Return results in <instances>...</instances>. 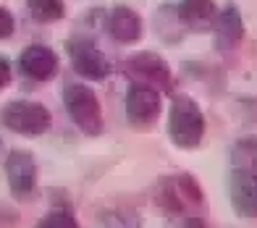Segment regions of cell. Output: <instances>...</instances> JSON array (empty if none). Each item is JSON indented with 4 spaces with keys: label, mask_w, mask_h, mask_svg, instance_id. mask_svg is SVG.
Returning a JSON list of instances; mask_svg holds the SVG:
<instances>
[{
    "label": "cell",
    "mask_w": 257,
    "mask_h": 228,
    "mask_svg": "<svg viewBox=\"0 0 257 228\" xmlns=\"http://www.w3.org/2000/svg\"><path fill=\"white\" fill-rule=\"evenodd\" d=\"M155 202L163 212L168 215H202L205 210V194L197 178L189 173L163 176L155 186Z\"/></svg>",
    "instance_id": "cell-1"
},
{
    "label": "cell",
    "mask_w": 257,
    "mask_h": 228,
    "mask_svg": "<svg viewBox=\"0 0 257 228\" xmlns=\"http://www.w3.org/2000/svg\"><path fill=\"white\" fill-rule=\"evenodd\" d=\"M168 136L179 150H197L205 139V116L189 95H176L168 110Z\"/></svg>",
    "instance_id": "cell-2"
},
{
    "label": "cell",
    "mask_w": 257,
    "mask_h": 228,
    "mask_svg": "<svg viewBox=\"0 0 257 228\" xmlns=\"http://www.w3.org/2000/svg\"><path fill=\"white\" fill-rule=\"evenodd\" d=\"M63 105L68 118L76 123V129L87 136H100L102 134V108H100V100L97 95L92 92L87 84H66L63 89Z\"/></svg>",
    "instance_id": "cell-3"
},
{
    "label": "cell",
    "mask_w": 257,
    "mask_h": 228,
    "mask_svg": "<svg viewBox=\"0 0 257 228\" xmlns=\"http://www.w3.org/2000/svg\"><path fill=\"white\" fill-rule=\"evenodd\" d=\"M0 123L19 136H42L50 131L53 116L42 102L34 100H11L0 110Z\"/></svg>",
    "instance_id": "cell-4"
},
{
    "label": "cell",
    "mask_w": 257,
    "mask_h": 228,
    "mask_svg": "<svg viewBox=\"0 0 257 228\" xmlns=\"http://www.w3.org/2000/svg\"><path fill=\"white\" fill-rule=\"evenodd\" d=\"M123 71H126V76L132 79V82L147 84V87L158 89V92H171V89H173L171 66L158 53H150V50L134 53L132 58L123 63Z\"/></svg>",
    "instance_id": "cell-5"
},
{
    "label": "cell",
    "mask_w": 257,
    "mask_h": 228,
    "mask_svg": "<svg viewBox=\"0 0 257 228\" xmlns=\"http://www.w3.org/2000/svg\"><path fill=\"white\" fill-rule=\"evenodd\" d=\"M123 108H126L128 126L137 129V131H150L158 123V118H160L163 100H160L158 89L132 82V87H128V92H126Z\"/></svg>",
    "instance_id": "cell-6"
},
{
    "label": "cell",
    "mask_w": 257,
    "mask_h": 228,
    "mask_svg": "<svg viewBox=\"0 0 257 228\" xmlns=\"http://www.w3.org/2000/svg\"><path fill=\"white\" fill-rule=\"evenodd\" d=\"M3 170H6V181L14 199L27 202L34 197V191H37V160H34L32 152L11 150L3 163Z\"/></svg>",
    "instance_id": "cell-7"
},
{
    "label": "cell",
    "mask_w": 257,
    "mask_h": 228,
    "mask_svg": "<svg viewBox=\"0 0 257 228\" xmlns=\"http://www.w3.org/2000/svg\"><path fill=\"white\" fill-rule=\"evenodd\" d=\"M66 53H68V61H71V68L79 76L89 79V82H102V79H108V74L113 71L110 61L105 58L97 45L92 40H87V37L68 40Z\"/></svg>",
    "instance_id": "cell-8"
},
{
    "label": "cell",
    "mask_w": 257,
    "mask_h": 228,
    "mask_svg": "<svg viewBox=\"0 0 257 228\" xmlns=\"http://www.w3.org/2000/svg\"><path fill=\"white\" fill-rule=\"evenodd\" d=\"M19 68L32 82H50V79L58 76L61 61H58L55 50L48 48V45H29L19 55Z\"/></svg>",
    "instance_id": "cell-9"
},
{
    "label": "cell",
    "mask_w": 257,
    "mask_h": 228,
    "mask_svg": "<svg viewBox=\"0 0 257 228\" xmlns=\"http://www.w3.org/2000/svg\"><path fill=\"white\" fill-rule=\"evenodd\" d=\"M228 197L239 218H257V176L233 170L228 173Z\"/></svg>",
    "instance_id": "cell-10"
},
{
    "label": "cell",
    "mask_w": 257,
    "mask_h": 228,
    "mask_svg": "<svg viewBox=\"0 0 257 228\" xmlns=\"http://www.w3.org/2000/svg\"><path fill=\"white\" fill-rule=\"evenodd\" d=\"M105 29H108L110 37L121 45H134V42L142 40V34H145L142 19H139V14L132 11L128 6L110 8L108 16H105Z\"/></svg>",
    "instance_id": "cell-11"
},
{
    "label": "cell",
    "mask_w": 257,
    "mask_h": 228,
    "mask_svg": "<svg viewBox=\"0 0 257 228\" xmlns=\"http://www.w3.org/2000/svg\"><path fill=\"white\" fill-rule=\"evenodd\" d=\"M213 40L218 50H233L244 40V21L233 3H226V8L215 16L213 24Z\"/></svg>",
    "instance_id": "cell-12"
},
{
    "label": "cell",
    "mask_w": 257,
    "mask_h": 228,
    "mask_svg": "<svg viewBox=\"0 0 257 228\" xmlns=\"http://www.w3.org/2000/svg\"><path fill=\"white\" fill-rule=\"evenodd\" d=\"M179 19L189 32H210L215 24V0H181L179 3Z\"/></svg>",
    "instance_id": "cell-13"
},
{
    "label": "cell",
    "mask_w": 257,
    "mask_h": 228,
    "mask_svg": "<svg viewBox=\"0 0 257 228\" xmlns=\"http://www.w3.org/2000/svg\"><path fill=\"white\" fill-rule=\"evenodd\" d=\"M231 168L257 176V136H241L231 147Z\"/></svg>",
    "instance_id": "cell-14"
},
{
    "label": "cell",
    "mask_w": 257,
    "mask_h": 228,
    "mask_svg": "<svg viewBox=\"0 0 257 228\" xmlns=\"http://www.w3.org/2000/svg\"><path fill=\"white\" fill-rule=\"evenodd\" d=\"M27 11L40 24H53L66 16V3L63 0H27Z\"/></svg>",
    "instance_id": "cell-15"
},
{
    "label": "cell",
    "mask_w": 257,
    "mask_h": 228,
    "mask_svg": "<svg viewBox=\"0 0 257 228\" xmlns=\"http://www.w3.org/2000/svg\"><path fill=\"white\" fill-rule=\"evenodd\" d=\"M34 228H79L76 218L68 210H50L48 215H42Z\"/></svg>",
    "instance_id": "cell-16"
},
{
    "label": "cell",
    "mask_w": 257,
    "mask_h": 228,
    "mask_svg": "<svg viewBox=\"0 0 257 228\" xmlns=\"http://www.w3.org/2000/svg\"><path fill=\"white\" fill-rule=\"evenodd\" d=\"M14 29H16V19H14V14H11L8 8L0 6V40H8L11 34H14Z\"/></svg>",
    "instance_id": "cell-17"
},
{
    "label": "cell",
    "mask_w": 257,
    "mask_h": 228,
    "mask_svg": "<svg viewBox=\"0 0 257 228\" xmlns=\"http://www.w3.org/2000/svg\"><path fill=\"white\" fill-rule=\"evenodd\" d=\"M19 225V215L16 210H11L8 204L0 202V228H16Z\"/></svg>",
    "instance_id": "cell-18"
},
{
    "label": "cell",
    "mask_w": 257,
    "mask_h": 228,
    "mask_svg": "<svg viewBox=\"0 0 257 228\" xmlns=\"http://www.w3.org/2000/svg\"><path fill=\"white\" fill-rule=\"evenodd\" d=\"M11 76H14V71H11V61L0 55V89H6L11 84Z\"/></svg>",
    "instance_id": "cell-19"
},
{
    "label": "cell",
    "mask_w": 257,
    "mask_h": 228,
    "mask_svg": "<svg viewBox=\"0 0 257 228\" xmlns=\"http://www.w3.org/2000/svg\"><path fill=\"white\" fill-rule=\"evenodd\" d=\"M184 228H210V225L200 218V215H189V218L184 220Z\"/></svg>",
    "instance_id": "cell-20"
}]
</instances>
